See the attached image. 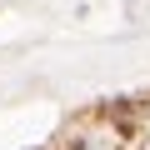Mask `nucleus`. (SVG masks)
Segmentation results:
<instances>
[{
  "instance_id": "f03ea898",
  "label": "nucleus",
  "mask_w": 150,
  "mask_h": 150,
  "mask_svg": "<svg viewBox=\"0 0 150 150\" xmlns=\"http://www.w3.org/2000/svg\"><path fill=\"white\" fill-rule=\"evenodd\" d=\"M30 150H35V145H30Z\"/></svg>"
},
{
  "instance_id": "f257e3e1",
  "label": "nucleus",
  "mask_w": 150,
  "mask_h": 150,
  "mask_svg": "<svg viewBox=\"0 0 150 150\" xmlns=\"http://www.w3.org/2000/svg\"><path fill=\"white\" fill-rule=\"evenodd\" d=\"M70 150H90V140H70Z\"/></svg>"
}]
</instances>
